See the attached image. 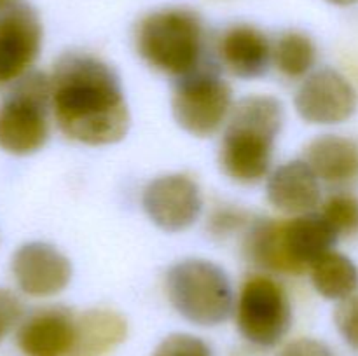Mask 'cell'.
I'll list each match as a JSON object with an SVG mask.
<instances>
[{"mask_svg":"<svg viewBox=\"0 0 358 356\" xmlns=\"http://www.w3.org/2000/svg\"><path fill=\"white\" fill-rule=\"evenodd\" d=\"M224 66L240 79H257L269 70L273 49L268 37L250 24H238L224 31L219 42Z\"/></svg>","mask_w":358,"mask_h":356,"instance_id":"5bb4252c","label":"cell"},{"mask_svg":"<svg viewBox=\"0 0 358 356\" xmlns=\"http://www.w3.org/2000/svg\"><path fill=\"white\" fill-rule=\"evenodd\" d=\"M285 121L282 101L273 96H248L231 110L220 143L224 173L240 184H257L269 173L275 140Z\"/></svg>","mask_w":358,"mask_h":356,"instance_id":"7a4b0ae2","label":"cell"},{"mask_svg":"<svg viewBox=\"0 0 358 356\" xmlns=\"http://www.w3.org/2000/svg\"><path fill=\"white\" fill-rule=\"evenodd\" d=\"M283 223L271 218L255 220L248 225L243 251L247 260L261 269L273 272L303 274L304 269L290 257L283 236Z\"/></svg>","mask_w":358,"mask_h":356,"instance_id":"e0dca14e","label":"cell"},{"mask_svg":"<svg viewBox=\"0 0 358 356\" xmlns=\"http://www.w3.org/2000/svg\"><path fill=\"white\" fill-rule=\"evenodd\" d=\"M13 3H16V0H0V13H2V10H6L7 7L13 6Z\"/></svg>","mask_w":358,"mask_h":356,"instance_id":"83f0119b","label":"cell"},{"mask_svg":"<svg viewBox=\"0 0 358 356\" xmlns=\"http://www.w3.org/2000/svg\"><path fill=\"white\" fill-rule=\"evenodd\" d=\"M276 356H334L325 342L317 339H297L287 344Z\"/></svg>","mask_w":358,"mask_h":356,"instance_id":"484cf974","label":"cell"},{"mask_svg":"<svg viewBox=\"0 0 358 356\" xmlns=\"http://www.w3.org/2000/svg\"><path fill=\"white\" fill-rule=\"evenodd\" d=\"M357 91L345 75L332 68L311 73L296 94V110L310 124H341L357 110Z\"/></svg>","mask_w":358,"mask_h":356,"instance_id":"9c48e42d","label":"cell"},{"mask_svg":"<svg viewBox=\"0 0 358 356\" xmlns=\"http://www.w3.org/2000/svg\"><path fill=\"white\" fill-rule=\"evenodd\" d=\"M13 274L27 295L51 297L63 292L72 279V264L52 244L27 243L13 257Z\"/></svg>","mask_w":358,"mask_h":356,"instance_id":"8fae6325","label":"cell"},{"mask_svg":"<svg viewBox=\"0 0 358 356\" xmlns=\"http://www.w3.org/2000/svg\"><path fill=\"white\" fill-rule=\"evenodd\" d=\"M136 51L147 65L177 79L192 72L203 65L201 17L180 7L150 13L136 28Z\"/></svg>","mask_w":358,"mask_h":356,"instance_id":"3957f363","label":"cell"},{"mask_svg":"<svg viewBox=\"0 0 358 356\" xmlns=\"http://www.w3.org/2000/svg\"><path fill=\"white\" fill-rule=\"evenodd\" d=\"M248 223V215L243 209L220 208L210 218V230L215 236H229L234 230H241Z\"/></svg>","mask_w":358,"mask_h":356,"instance_id":"cb8c5ba5","label":"cell"},{"mask_svg":"<svg viewBox=\"0 0 358 356\" xmlns=\"http://www.w3.org/2000/svg\"><path fill=\"white\" fill-rule=\"evenodd\" d=\"M327 2L336 3V6H352V3H357L358 0H327Z\"/></svg>","mask_w":358,"mask_h":356,"instance_id":"4316f807","label":"cell"},{"mask_svg":"<svg viewBox=\"0 0 358 356\" xmlns=\"http://www.w3.org/2000/svg\"><path fill=\"white\" fill-rule=\"evenodd\" d=\"M287 250L297 265L306 271L318 258L332 251L339 234L322 213H304L283 223Z\"/></svg>","mask_w":358,"mask_h":356,"instance_id":"9a60e30c","label":"cell"},{"mask_svg":"<svg viewBox=\"0 0 358 356\" xmlns=\"http://www.w3.org/2000/svg\"><path fill=\"white\" fill-rule=\"evenodd\" d=\"M171 110L184 131L206 138L222 128L233 110V91L212 65L203 63L177 79Z\"/></svg>","mask_w":358,"mask_h":356,"instance_id":"8992f818","label":"cell"},{"mask_svg":"<svg viewBox=\"0 0 358 356\" xmlns=\"http://www.w3.org/2000/svg\"><path fill=\"white\" fill-rule=\"evenodd\" d=\"M147 216L166 232L189 229L199 218L203 198L198 184L185 175H163L150 181L142 195Z\"/></svg>","mask_w":358,"mask_h":356,"instance_id":"ba28073f","label":"cell"},{"mask_svg":"<svg viewBox=\"0 0 358 356\" xmlns=\"http://www.w3.org/2000/svg\"><path fill=\"white\" fill-rule=\"evenodd\" d=\"M23 314V306L20 299L9 290L0 288V342L13 330Z\"/></svg>","mask_w":358,"mask_h":356,"instance_id":"d4e9b609","label":"cell"},{"mask_svg":"<svg viewBox=\"0 0 358 356\" xmlns=\"http://www.w3.org/2000/svg\"><path fill=\"white\" fill-rule=\"evenodd\" d=\"M51 105L59 131L86 145H110L131 117L115 70L87 52H66L51 77Z\"/></svg>","mask_w":358,"mask_h":356,"instance_id":"6da1fadb","label":"cell"},{"mask_svg":"<svg viewBox=\"0 0 358 356\" xmlns=\"http://www.w3.org/2000/svg\"><path fill=\"white\" fill-rule=\"evenodd\" d=\"M268 199L289 215L311 213L320 205V180L306 161H290L269 177Z\"/></svg>","mask_w":358,"mask_h":356,"instance_id":"4fadbf2b","label":"cell"},{"mask_svg":"<svg viewBox=\"0 0 358 356\" xmlns=\"http://www.w3.org/2000/svg\"><path fill=\"white\" fill-rule=\"evenodd\" d=\"M42 24L34 7L16 2L0 13V82L20 79L37 59Z\"/></svg>","mask_w":358,"mask_h":356,"instance_id":"30bf717a","label":"cell"},{"mask_svg":"<svg viewBox=\"0 0 358 356\" xmlns=\"http://www.w3.org/2000/svg\"><path fill=\"white\" fill-rule=\"evenodd\" d=\"M236 325L252 344L262 348L278 344L292 325V307L283 286L268 276L245 281L236 306Z\"/></svg>","mask_w":358,"mask_h":356,"instance_id":"52a82bcc","label":"cell"},{"mask_svg":"<svg viewBox=\"0 0 358 356\" xmlns=\"http://www.w3.org/2000/svg\"><path fill=\"white\" fill-rule=\"evenodd\" d=\"M51 79L42 72L20 77L0 103V149L14 156H28L49 138Z\"/></svg>","mask_w":358,"mask_h":356,"instance_id":"5b68a950","label":"cell"},{"mask_svg":"<svg viewBox=\"0 0 358 356\" xmlns=\"http://www.w3.org/2000/svg\"><path fill=\"white\" fill-rule=\"evenodd\" d=\"M154 356H213L203 339L189 334H171L161 342Z\"/></svg>","mask_w":358,"mask_h":356,"instance_id":"7402d4cb","label":"cell"},{"mask_svg":"<svg viewBox=\"0 0 358 356\" xmlns=\"http://www.w3.org/2000/svg\"><path fill=\"white\" fill-rule=\"evenodd\" d=\"M315 290L329 300H345L358 290V267L339 251H329L310 267Z\"/></svg>","mask_w":358,"mask_h":356,"instance_id":"d6986e66","label":"cell"},{"mask_svg":"<svg viewBox=\"0 0 358 356\" xmlns=\"http://www.w3.org/2000/svg\"><path fill=\"white\" fill-rule=\"evenodd\" d=\"M334 321L346 344L358 351V293L339 302Z\"/></svg>","mask_w":358,"mask_h":356,"instance_id":"603a6c76","label":"cell"},{"mask_svg":"<svg viewBox=\"0 0 358 356\" xmlns=\"http://www.w3.org/2000/svg\"><path fill=\"white\" fill-rule=\"evenodd\" d=\"M166 292L177 313L199 327H215L233 313V286L226 271L203 258L175 264L166 274Z\"/></svg>","mask_w":358,"mask_h":356,"instance_id":"277c9868","label":"cell"},{"mask_svg":"<svg viewBox=\"0 0 358 356\" xmlns=\"http://www.w3.org/2000/svg\"><path fill=\"white\" fill-rule=\"evenodd\" d=\"M273 59L283 75L289 79H299L315 66L317 47L308 35L301 31H287L276 42Z\"/></svg>","mask_w":358,"mask_h":356,"instance_id":"ffe728a7","label":"cell"},{"mask_svg":"<svg viewBox=\"0 0 358 356\" xmlns=\"http://www.w3.org/2000/svg\"><path fill=\"white\" fill-rule=\"evenodd\" d=\"M322 215L329 220L339 236L358 232V198L353 194H334L325 201Z\"/></svg>","mask_w":358,"mask_h":356,"instance_id":"44dd1931","label":"cell"},{"mask_svg":"<svg viewBox=\"0 0 358 356\" xmlns=\"http://www.w3.org/2000/svg\"><path fill=\"white\" fill-rule=\"evenodd\" d=\"M73 342L76 316L62 306L37 311L17 330V348L24 356H70Z\"/></svg>","mask_w":358,"mask_h":356,"instance_id":"7c38bea8","label":"cell"},{"mask_svg":"<svg viewBox=\"0 0 358 356\" xmlns=\"http://www.w3.org/2000/svg\"><path fill=\"white\" fill-rule=\"evenodd\" d=\"M306 163L327 184L343 185L358 178V143L338 135H324L308 145Z\"/></svg>","mask_w":358,"mask_h":356,"instance_id":"2e32d148","label":"cell"},{"mask_svg":"<svg viewBox=\"0 0 358 356\" xmlns=\"http://www.w3.org/2000/svg\"><path fill=\"white\" fill-rule=\"evenodd\" d=\"M126 321L108 309H90L76 318V342L70 356H103L126 339Z\"/></svg>","mask_w":358,"mask_h":356,"instance_id":"ac0fdd59","label":"cell"}]
</instances>
